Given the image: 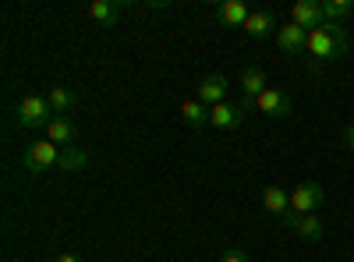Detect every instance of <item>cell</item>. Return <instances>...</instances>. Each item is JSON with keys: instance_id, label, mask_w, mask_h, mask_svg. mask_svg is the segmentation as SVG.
I'll return each instance as SVG.
<instances>
[{"instance_id": "obj_1", "label": "cell", "mask_w": 354, "mask_h": 262, "mask_svg": "<svg viewBox=\"0 0 354 262\" xmlns=\"http://www.w3.org/2000/svg\"><path fill=\"white\" fill-rule=\"evenodd\" d=\"M347 32L340 28V21H326L308 32V57L312 61H340L347 53Z\"/></svg>"}, {"instance_id": "obj_2", "label": "cell", "mask_w": 354, "mask_h": 262, "mask_svg": "<svg viewBox=\"0 0 354 262\" xmlns=\"http://www.w3.org/2000/svg\"><path fill=\"white\" fill-rule=\"evenodd\" d=\"M322 202H326V188L319 181H301L298 188L290 191V213L294 216H308L315 209H322Z\"/></svg>"}, {"instance_id": "obj_3", "label": "cell", "mask_w": 354, "mask_h": 262, "mask_svg": "<svg viewBox=\"0 0 354 262\" xmlns=\"http://www.w3.org/2000/svg\"><path fill=\"white\" fill-rule=\"evenodd\" d=\"M21 163H25V170H28V174H43V170H50V167L61 163V145H53L50 138L32 142V145L25 149Z\"/></svg>"}, {"instance_id": "obj_4", "label": "cell", "mask_w": 354, "mask_h": 262, "mask_svg": "<svg viewBox=\"0 0 354 262\" xmlns=\"http://www.w3.org/2000/svg\"><path fill=\"white\" fill-rule=\"evenodd\" d=\"M18 128H46L53 121V110L46 103V96H25L18 103Z\"/></svg>"}, {"instance_id": "obj_5", "label": "cell", "mask_w": 354, "mask_h": 262, "mask_svg": "<svg viewBox=\"0 0 354 262\" xmlns=\"http://www.w3.org/2000/svg\"><path fill=\"white\" fill-rule=\"evenodd\" d=\"M259 113H266V118H277V121H283V118H290L294 113V103H290V96L283 93V89H277V85H270L255 103H252Z\"/></svg>"}, {"instance_id": "obj_6", "label": "cell", "mask_w": 354, "mask_h": 262, "mask_svg": "<svg viewBox=\"0 0 354 262\" xmlns=\"http://www.w3.org/2000/svg\"><path fill=\"white\" fill-rule=\"evenodd\" d=\"M277 46L287 57H301V53H308V32H305L301 25H294V21H283L277 28Z\"/></svg>"}, {"instance_id": "obj_7", "label": "cell", "mask_w": 354, "mask_h": 262, "mask_svg": "<svg viewBox=\"0 0 354 262\" xmlns=\"http://www.w3.org/2000/svg\"><path fill=\"white\" fill-rule=\"evenodd\" d=\"M227 89H230V82H227V75H205L202 82H198V89H195V100L198 103H205V106H220V103H227Z\"/></svg>"}, {"instance_id": "obj_8", "label": "cell", "mask_w": 354, "mask_h": 262, "mask_svg": "<svg viewBox=\"0 0 354 262\" xmlns=\"http://www.w3.org/2000/svg\"><path fill=\"white\" fill-rule=\"evenodd\" d=\"M245 113H248V103L245 100L241 103H220V106L209 110V124L220 128V131H234V128H241Z\"/></svg>"}, {"instance_id": "obj_9", "label": "cell", "mask_w": 354, "mask_h": 262, "mask_svg": "<svg viewBox=\"0 0 354 262\" xmlns=\"http://www.w3.org/2000/svg\"><path fill=\"white\" fill-rule=\"evenodd\" d=\"M290 21L301 25L305 32H312V28L326 25V15H322V0H298V4L290 8Z\"/></svg>"}, {"instance_id": "obj_10", "label": "cell", "mask_w": 354, "mask_h": 262, "mask_svg": "<svg viewBox=\"0 0 354 262\" xmlns=\"http://www.w3.org/2000/svg\"><path fill=\"white\" fill-rule=\"evenodd\" d=\"M128 4L131 0H93V4H88V18H93L96 25H103V28H113Z\"/></svg>"}, {"instance_id": "obj_11", "label": "cell", "mask_w": 354, "mask_h": 262, "mask_svg": "<svg viewBox=\"0 0 354 262\" xmlns=\"http://www.w3.org/2000/svg\"><path fill=\"white\" fill-rule=\"evenodd\" d=\"M280 25H283V21H280L273 11H266V8H262V11H252V15H248L245 32H248L252 39H266V36H273Z\"/></svg>"}, {"instance_id": "obj_12", "label": "cell", "mask_w": 354, "mask_h": 262, "mask_svg": "<svg viewBox=\"0 0 354 262\" xmlns=\"http://www.w3.org/2000/svg\"><path fill=\"white\" fill-rule=\"evenodd\" d=\"M266 89H270V78H266V71H262L259 64H248V68L241 71V93H245V103L252 106Z\"/></svg>"}, {"instance_id": "obj_13", "label": "cell", "mask_w": 354, "mask_h": 262, "mask_svg": "<svg viewBox=\"0 0 354 262\" xmlns=\"http://www.w3.org/2000/svg\"><path fill=\"white\" fill-rule=\"evenodd\" d=\"M283 223H287L298 238H305V241H319V238H322V220H319L315 213H308V216H294V213H287Z\"/></svg>"}, {"instance_id": "obj_14", "label": "cell", "mask_w": 354, "mask_h": 262, "mask_svg": "<svg viewBox=\"0 0 354 262\" xmlns=\"http://www.w3.org/2000/svg\"><path fill=\"white\" fill-rule=\"evenodd\" d=\"M46 103H50V110H53V118H68V113L78 106V96L68 89V85H53L50 96H46Z\"/></svg>"}, {"instance_id": "obj_15", "label": "cell", "mask_w": 354, "mask_h": 262, "mask_svg": "<svg viewBox=\"0 0 354 262\" xmlns=\"http://www.w3.org/2000/svg\"><path fill=\"white\" fill-rule=\"evenodd\" d=\"M262 209L273 216H287L290 213V191H283L280 185H270L262 191Z\"/></svg>"}, {"instance_id": "obj_16", "label": "cell", "mask_w": 354, "mask_h": 262, "mask_svg": "<svg viewBox=\"0 0 354 262\" xmlns=\"http://www.w3.org/2000/svg\"><path fill=\"white\" fill-rule=\"evenodd\" d=\"M46 138H50L53 145H61V149H64V145H78V142H75V121H71V118H53V121L46 124Z\"/></svg>"}, {"instance_id": "obj_17", "label": "cell", "mask_w": 354, "mask_h": 262, "mask_svg": "<svg viewBox=\"0 0 354 262\" xmlns=\"http://www.w3.org/2000/svg\"><path fill=\"white\" fill-rule=\"evenodd\" d=\"M248 15H252V11L241 4V0H227V4H220V21L230 25V28H245Z\"/></svg>"}, {"instance_id": "obj_18", "label": "cell", "mask_w": 354, "mask_h": 262, "mask_svg": "<svg viewBox=\"0 0 354 262\" xmlns=\"http://www.w3.org/2000/svg\"><path fill=\"white\" fill-rule=\"evenodd\" d=\"M85 163H88V156H85L82 145H64L57 170H64V174H78V170H85Z\"/></svg>"}, {"instance_id": "obj_19", "label": "cell", "mask_w": 354, "mask_h": 262, "mask_svg": "<svg viewBox=\"0 0 354 262\" xmlns=\"http://www.w3.org/2000/svg\"><path fill=\"white\" fill-rule=\"evenodd\" d=\"M181 118H185L192 128H202V124H209V106L198 103V100H185V103H181Z\"/></svg>"}, {"instance_id": "obj_20", "label": "cell", "mask_w": 354, "mask_h": 262, "mask_svg": "<svg viewBox=\"0 0 354 262\" xmlns=\"http://www.w3.org/2000/svg\"><path fill=\"white\" fill-rule=\"evenodd\" d=\"M322 15H326V21L351 18L354 15V0H322Z\"/></svg>"}, {"instance_id": "obj_21", "label": "cell", "mask_w": 354, "mask_h": 262, "mask_svg": "<svg viewBox=\"0 0 354 262\" xmlns=\"http://www.w3.org/2000/svg\"><path fill=\"white\" fill-rule=\"evenodd\" d=\"M220 262H252L248 259V252L245 248H230V252H223V259Z\"/></svg>"}, {"instance_id": "obj_22", "label": "cell", "mask_w": 354, "mask_h": 262, "mask_svg": "<svg viewBox=\"0 0 354 262\" xmlns=\"http://www.w3.org/2000/svg\"><path fill=\"white\" fill-rule=\"evenodd\" d=\"M344 145L354 153V124H347V128H344Z\"/></svg>"}, {"instance_id": "obj_23", "label": "cell", "mask_w": 354, "mask_h": 262, "mask_svg": "<svg viewBox=\"0 0 354 262\" xmlns=\"http://www.w3.org/2000/svg\"><path fill=\"white\" fill-rule=\"evenodd\" d=\"M53 262H82V259H78V255H75V252H61V255H57V259H53Z\"/></svg>"}]
</instances>
